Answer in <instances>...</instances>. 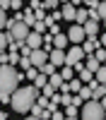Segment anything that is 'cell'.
Masks as SVG:
<instances>
[{
	"label": "cell",
	"mask_w": 106,
	"mask_h": 120,
	"mask_svg": "<svg viewBox=\"0 0 106 120\" xmlns=\"http://www.w3.org/2000/svg\"><path fill=\"white\" fill-rule=\"evenodd\" d=\"M39 96L41 94H39V89H34V86H17L15 94L10 96V106H12L15 113L29 115V111H31V106L36 103Z\"/></svg>",
	"instance_id": "6da1fadb"
},
{
	"label": "cell",
	"mask_w": 106,
	"mask_h": 120,
	"mask_svg": "<svg viewBox=\"0 0 106 120\" xmlns=\"http://www.w3.org/2000/svg\"><path fill=\"white\" fill-rule=\"evenodd\" d=\"M22 79H24V72H17V70L10 67V65H0V94L12 96Z\"/></svg>",
	"instance_id": "7a4b0ae2"
},
{
	"label": "cell",
	"mask_w": 106,
	"mask_h": 120,
	"mask_svg": "<svg viewBox=\"0 0 106 120\" xmlns=\"http://www.w3.org/2000/svg\"><path fill=\"white\" fill-rule=\"evenodd\" d=\"M82 120H104V108L99 101H84L80 108Z\"/></svg>",
	"instance_id": "3957f363"
},
{
	"label": "cell",
	"mask_w": 106,
	"mask_h": 120,
	"mask_svg": "<svg viewBox=\"0 0 106 120\" xmlns=\"http://www.w3.org/2000/svg\"><path fill=\"white\" fill-rule=\"evenodd\" d=\"M84 58H87V55H84V51H82L80 46H70V48L65 51V65L72 67L75 63H82Z\"/></svg>",
	"instance_id": "277c9868"
},
{
	"label": "cell",
	"mask_w": 106,
	"mask_h": 120,
	"mask_svg": "<svg viewBox=\"0 0 106 120\" xmlns=\"http://www.w3.org/2000/svg\"><path fill=\"white\" fill-rule=\"evenodd\" d=\"M29 31H31V29H29L27 24H22V22H17L12 29H10V36L15 38L17 43H24L27 41V36H29Z\"/></svg>",
	"instance_id": "5b68a950"
},
{
	"label": "cell",
	"mask_w": 106,
	"mask_h": 120,
	"mask_svg": "<svg viewBox=\"0 0 106 120\" xmlns=\"http://www.w3.org/2000/svg\"><path fill=\"white\" fill-rule=\"evenodd\" d=\"M29 63H31V67L41 70V67L48 63V53L43 51V48H36V51H31V55H29Z\"/></svg>",
	"instance_id": "8992f818"
},
{
	"label": "cell",
	"mask_w": 106,
	"mask_h": 120,
	"mask_svg": "<svg viewBox=\"0 0 106 120\" xmlns=\"http://www.w3.org/2000/svg\"><path fill=\"white\" fill-rule=\"evenodd\" d=\"M65 36H67V41H70L72 46H80V43L84 41V31H82L80 24H72V26L65 31Z\"/></svg>",
	"instance_id": "52a82bcc"
},
{
	"label": "cell",
	"mask_w": 106,
	"mask_h": 120,
	"mask_svg": "<svg viewBox=\"0 0 106 120\" xmlns=\"http://www.w3.org/2000/svg\"><path fill=\"white\" fill-rule=\"evenodd\" d=\"M75 12H77V7L72 3H60V15L65 22H75Z\"/></svg>",
	"instance_id": "ba28073f"
},
{
	"label": "cell",
	"mask_w": 106,
	"mask_h": 120,
	"mask_svg": "<svg viewBox=\"0 0 106 120\" xmlns=\"http://www.w3.org/2000/svg\"><path fill=\"white\" fill-rule=\"evenodd\" d=\"M48 63H51L53 67H63L65 65V51H55L53 48V51L48 53Z\"/></svg>",
	"instance_id": "9c48e42d"
},
{
	"label": "cell",
	"mask_w": 106,
	"mask_h": 120,
	"mask_svg": "<svg viewBox=\"0 0 106 120\" xmlns=\"http://www.w3.org/2000/svg\"><path fill=\"white\" fill-rule=\"evenodd\" d=\"M80 48L84 51V55H94V51L101 48V46H99V38H84V41L80 43Z\"/></svg>",
	"instance_id": "30bf717a"
},
{
	"label": "cell",
	"mask_w": 106,
	"mask_h": 120,
	"mask_svg": "<svg viewBox=\"0 0 106 120\" xmlns=\"http://www.w3.org/2000/svg\"><path fill=\"white\" fill-rule=\"evenodd\" d=\"M31 51H36V48H41L43 46V36L41 34H36V31H29V36H27V41H24Z\"/></svg>",
	"instance_id": "8fae6325"
},
{
	"label": "cell",
	"mask_w": 106,
	"mask_h": 120,
	"mask_svg": "<svg viewBox=\"0 0 106 120\" xmlns=\"http://www.w3.org/2000/svg\"><path fill=\"white\" fill-rule=\"evenodd\" d=\"M99 67H101V63H99L94 55H87V58H84V70H87V72H92V75H94Z\"/></svg>",
	"instance_id": "7c38bea8"
},
{
	"label": "cell",
	"mask_w": 106,
	"mask_h": 120,
	"mask_svg": "<svg viewBox=\"0 0 106 120\" xmlns=\"http://www.w3.org/2000/svg\"><path fill=\"white\" fill-rule=\"evenodd\" d=\"M67 43H70V41H67L65 31H63V34H58V36H53V48H55V51H65V46H67Z\"/></svg>",
	"instance_id": "4fadbf2b"
},
{
	"label": "cell",
	"mask_w": 106,
	"mask_h": 120,
	"mask_svg": "<svg viewBox=\"0 0 106 120\" xmlns=\"http://www.w3.org/2000/svg\"><path fill=\"white\" fill-rule=\"evenodd\" d=\"M10 43H15V38L10 36V31H0V53H5Z\"/></svg>",
	"instance_id": "5bb4252c"
},
{
	"label": "cell",
	"mask_w": 106,
	"mask_h": 120,
	"mask_svg": "<svg viewBox=\"0 0 106 120\" xmlns=\"http://www.w3.org/2000/svg\"><path fill=\"white\" fill-rule=\"evenodd\" d=\"M22 24H27L29 29H31V26L36 24V17H34V12H31V10H29V7H27L24 12H22Z\"/></svg>",
	"instance_id": "9a60e30c"
},
{
	"label": "cell",
	"mask_w": 106,
	"mask_h": 120,
	"mask_svg": "<svg viewBox=\"0 0 106 120\" xmlns=\"http://www.w3.org/2000/svg\"><path fill=\"white\" fill-rule=\"evenodd\" d=\"M87 19H89V12H87L84 7H82V10H77V12H75V24H80V26H82V24L87 22Z\"/></svg>",
	"instance_id": "2e32d148"
},
{
	"label": "cell",
	"mask_w": 106,
	"mask_h": 120,
	"mask_svg": "<svg viewBox=\"0 0 106 120\" xmlns=\"http://www.w3.org/2000/svg\"><path fill=\"white\" fill-rule=\"evenodd\" d=\"M58 75L63 77V82H70V79H75V70H72V67H67V65H63V70H60Z\"/></svg>",
	"instance_id": "e0dca14e"
},
{
	"label": "cell",
	"mask_w": 106,
	"mask_h": 120,
	"mask_svg": "<svg viewBox=\"0 0 106 120\" xmlns=\"http://www.w3.org/2000/svg\"><path fill=\"white\" fill-rule=\"evenodd\" d=\"M48 84H51L53 89H63V84H65V82H63V77L55 72V75H51V77H48Z\"/></svg>",
	"instance_id": "ac0fdd59"
},
{
	"label": "cell",
	"mask_w": 106,
	"mask_h": 120,
	"mask_svg": "<svg viewBox=\"0 0 106 120\" xmlns=\"http://www.w3.org/2000/svg\"><path fill=\"white\" fill-rule=\"evenodd\" d=\"M77 96L82 98V103H84V101H92V89H89V86L84 84V86L80 89V91H77Z\"/></svg>",
	"instance_id": "d6986e66"
},
{
	"label": "cell",
	"mask_w": 106,
	"mask_h": 120,
	"mask_svg": "<svg viewBox=\"0 0 106 120\" xmlns=\"http://www.w3.org/2000/svg\"><path fill=\"white\" fill-rule=\"evenodd\" d=\"M55 72H58V67H53L51 63H46L41 70H39V75H46V77H51V75H55Z\"/></svg>",
	"instance_id": "ffe728a7"
},
{
	"label": "cell",
	"mask_w": 106,
	"mask_h": 120,
	"mask_svg": "<svg viewBox=\"0 0 106 120\" xmlns=\"http://www.w3.org/2000/svg\"><path fill=\"white\" fill-rule=\"evenodd\" d=\"M94 79H96L99 84H106V67H104V65H101V67L94 72Z\"/></svg>",
	"instance_id": "44dd1931"
},
{
	"label": "cell",
	"mask_w": 106,
	"mask_h": 120,
	"mask_svg": "<svg viewBox=\"0 0 106 120\" xmlns=\"http://www.w3.org/2000/svg\"><path fill=\"white\" fill-rule=\"evenodd\" d=\"M77 79H80V82H82V84H89V82H92V79H94V75H92V72H87V70H82V72H80V75H77Z\"/></svg>",
	"instance_id": "7402d4cb"
},
{
	"label": "cell",
	"mask_w": 106,
	"mask_h": 120,
	"mask_svg": "<svg viewBox=\"0 0 106 120\" xmlns=\"http://www.w3.org/2000/svg\"><path fill=\"white\" fill-rule=\"evenodd\" d=\"M36 77H39V70H36V67H29L27 72H24V79H27V82H34Z\"/></svg>",
	"instance_id": "603a6c76"
},
{
	"label": "cell",
	"mask_w": 106,
	"mask_h": 120,
	"mask_svg": "<svg viewBox=\"0 0 106 120\" xmlns=\"http://www.w3.org/2000/svg\"><path fill=\"white\" fill-rule=\"evenodd\" d=\"M7 65L10 67H17L19 65V53H7Z\"/></svg>",
	"instance_id": "cb8c5ba5"
},
{
	"label": "cell",
	"mask_w": 106,
	"mask_h": 120,
	"mask_svg": "<svg viewBox=\"0 0 106 120\" xmlns=\"http://www.w3.org/2000/svg\"><path fill=\"white\" fill-rule=\"evenodd\" d=\"M96 15H99V22H106V0H104V3H99Z\"/></svg>",
	"instance_id": "d4e9b609"
},
{
	"label": "cell",
	"mask_w": 106,
	"mask_h": 120,
	"mask_svg": "<svg viewBox=\"0 0 106 120\" xmlns=\"http://www.w3.org/2000/svg\"><path fill=\"white\" fill-rule=\"evenodd\" d=\"M22 7H27V3H22V0H10V10H15V12H22Z\"/></svg>",
	"instance_id": "484cf974"
},
{
	"label": "cell",
	"mask_w": 106,
	"mask_h": 120,
	"mask_svg": "<svg viewBox=\"0 0 106 120\" xmlns=\"http://www.w3.org/2000/svg\"><path fill=\"white\" fill-rule=\"evenodd\" d=\"M29 55H31V48L27 43H19V58H29Z\"/></svg>",
	"instance_id": "4316f807"
},
{
	"label": "cell",
	"mask_w": 106,
	"mask_h": 120,
	"mask_svg": "<svg viewBox=\"0 0 106 120\" xmlns=\"http://www.w3.org/2000/svg\"><path fill=\"white\" fill-rule=\"evenodd\" d=\"M77 113H80V108H75V106H65V118H77Z\"/></svg>",
	"instance_id": "83f0119b"
},
{
	"label": "cell",
	"mask_w": 106,
	"mask_h": 120,
	"mask_svg": "<svg viewBox=\"0 0 106 120\" xmlns=\"http://www.w3.org/2000/svg\"><path fill=\"white\" fill-rule=\"evenodd\" d=\"M31 31H36V34H41V36H43L48 29H46V24H43V22H36V24L31 26Z\"/></svg>",
	"instance_id": "f1b7e54d"
},
{
	"label": "cell",
	"mask_w": 106,
	"mask_h": 120,
	"mask_svg": "<svg viewBox=\"0 0 106 120\" xmlns=\"http://www.w3.org/2000/svg\"><path fill=\"white\" fill-rule=\"evenodd\" d=\"M53 94H55V89H53V86H51V84H46V86H43V89H41V96H43V98H51V96H53Z\"/></svg>",
	"instance_id": "f546056e"
},
{
	"label": "cell",
	"mask_w": 106,
	"mask_h": 120,
	"mask_svg": "<svg viewBox=\"0 0 106 120\" xmlns=\"http://www.w3.org/2000/svg\"><path fill=\"white\" fill-rule=\"evenodd\" d=\"M29 115H34V118H43V108L34 103V106H31V111H29Z\"/></svg>",
	"instance_id": "4dcf8cb0"
},
{
	"label": "cell",
	"mask_w": 106,
	"mask_h": 120,
	"mask_svg": "<svg viewBox=\"0 0 106 120\" xmlns=\"http://www.w3.org/2000/svg\"><path fill=\"white\" fill-rule=\"evenodd\" d=\"M94 58L99 60V63H104V60H106V48H96V51H94Z\"/></svg>",
	"instance_id": "1f68e13d"
},
{
	"label": "cell",
	"mask_w": 106,
	"mask_h": 120,
	"mask_svg": "<svg viewBox=\"0 0 106 120\" xmlns=\"http://www.w3.org/2000/svg\"><path fill=\"white\" fill-rule=\"evenodd\" d=\"M53 7H60V3H55V0H43V10H53Z\"/></svg>",
	"instance_id": "d6a6232c"
},
{
	"label": "cell",
	"mask_w": 106,
	"mask_h": 120,
	"mask_svg": "<svg viewBox=\"0 0 106 120\" xmlns=\"http://www.w3.org/2000/svg\"><path fill=\"white\" fill-rule=\"evenodd\" d=\"M72 101V94H60V106H70Z\"/></svg>",
	"instance_id": "836d02e7"
},
{
	"label": "cell",
	"mask_w": 106,
	"mask_h": 120,
	"mask_svg": "<svg viewBox=\"0 0 106 120\" xmlns=\"http://www.w3.org/2000/svg\"><path fill=\"white\" fill-rule=\"evenodd\" d=\"M84 7L87 10H96L99 7V0H84Z\"/></svg>",
	"instance_id": "e575fe53"
},
{
	"label": "cell",
	"mask_w": 106,
	"mask_h": 120,
	"mask_svg": "<svg viewBox=\"0 0 106 120\" xmlns=\"http://www.w3.org/2000/svg\"><path fill=\"white\" fill-rule=\"evenodd\" d=\"M19 67H24V72L29 67H31V63H29V58H19Z\"/></svg>",
	"instance_id": "d590c367"
},
{
	"label": "cell",
	"mask_w": 106,
	"mask_h": 120,
	"mask_svg": "<svg viewBox=\"0 0 106 120\" xmlns=\"http://www.w3.org/2000/svg\"><path fill=\"white\" fill-rule=\"evenodd\" d=\"M5 22H7V15L3 12V10H0V31H3V29H5Z\"/></svg>",
	"instance_id": "8d00e7d4"
},
{
	"label": "cell",
	"mask_w": 106,
	"mask_h": 120,
	"mask_svg": "<svg viewBox=\"0 0 106 120\" xmlns=\"http://www.w3.org/2000/svg\"><path fill=\"white\" fill-rule=\"evenodd\" d=\"M51 120H65V113H60V111H55V113H51Z\"/></svg>",
	"instance_id": "74e56055"
},
{
	"label": "cell",
	"mask_w": 106,
	"mask_h": 120,
	"mask_svg": "<svg viewBox=\"0 0 106 120\" xmlns=\"http://www.w3.org/2000/svg\"><path fill=\"white\" fill-rule=\"evenodd\" d=\"M36 106H41V108H46V106H48V98H43V96H39V98H36Z\"/></svg>",
	"instance_id": "f35d334b"
},
{
	"label": "cell",
	"mask_w": 106,
	"mask_h": 120,
	"mask_svg": "<svg viewBox=\"0 0 106 120\" xmlns=\"http://www.w3.org/2000/svg\"><path fill=\"white\" fill-rule=\"evenodd\" d=\"M72 70H75V72H77V75H80V72H82V70H84V63H75V65H72Z\"/></svg>",
	"instance_id": "ab89813d"
},
{
	"label": "cell",
	"mask_w": 106,
	"mask_h": 120,
	"mask_svg": "<svg viewBox=\"0 0 106 120\" xmlns=\"http://www.w3.org/2000/svg\"><path fill=\"white\" fill-rule=\"evenodd\" d=\"M96 38H99V46H101V48H106V31H104L101 36H96Z\"/></svg>",
	"instance_id": "60d3db41"
},
{
	"label": "cell",
	"mask_w": 106,
	"mask_h": 120,
	"mask_svg": "<svg viewBox=\"0 0 106 120\" xmlns=\"http://www.w3.org/2000/svg\"><path fill=\"white\" fill-rule=\"evenodd\" d=\"M0 10H3V12L10 10V0H0Z\"/></svg>",
	"instance_id": "b9f144b4"
},
{
	"label": "cell",
	"mask_w": 106,
	"mask_h": 120,
	"mask_svg": "<svg viewBox=\"0 0 106 120\" xmlns=\"http://www.w3.org/2000/svg\"><path fill=\"white\" fill-rule=\"evenodd\" d=\"M51 19H53V22H58V19H63V15H60V10H55V12L51 15Z\"/></svg>",
	"instance_id": "7bdbcfd3"
},
{
	"label": "cell",
	"mask_w": 106,
	"mask_h": 120,
	"mask_svg": "<svg viewBox=\"0 0 106 120\" xmlns=\"http://www.w3.org/2000/svg\"><path fill=\"white\" fill-rule=\"evenodd\" d=\"M0 65H7V51L0 53Z\"/></svg>",
	"instance_id": "ee69618b"
},
{
	"label": "cell",
	"mask_w": 106,
	"mask_h": 120,
	"mask_svg": "<svg viewBox=\"0 0 106 120\" xmlns=\"http://www.w3.org/2000/svg\"><path fill=\"white\" fill-rule=\"evenodd\" d=\"M0 103H10V96H5V94H0Z\"/></svg>",
	"instance_id": "f6af8a7d"
},
{
	"label": "cell",
	"mask_w": 106,
	"mask_h": 120,
	"mask_svg": "<svg viewBox=\"0 0 106 120\" xmlns=\"http://www.w3.org/2000/svg\"><path fill=\"white\" fill-rule=\"evenodd\" d=\"M0 120H7V113L5 111H0Z\"/></svg>",
	"instance_id": "bcb514c9"
},
{
	"label": "cell",
	"mask_w": 106,
	"mask_h": 120,
	"mask_svg": "<svg viewBox=\"0 0 106 120\" xmlns=\"http://www.w3.org/2000/svg\"><path fill=\"white\" fill-rule=\"evenodd\" d=\"M99 103H101V108H104V111H106V96L101 98V101H99Z\"/></svg>",
	"instance_id": "7dc6e473"
},
{
	"label": "cell",
	"mask_w": 106,
	"mask_h": 120,
	"mask_svg": "<svg viewBox=\"0 0 106 120\" xmlns=\"http://www.w3.org/2000/svg\"><path fill=\"white\" fill-rule=\"evenodd\" d=\"M24 120H41V118H34V115H27Z\"/></svg>",
	"instance_id": "c3c4849f"
},
{
	"label": "cell",
	"mask_w": 106,
	"mask_h": 120,
	"mask_svg": "<svg viewBox=\"0 0 106 120\" xmlns=\"http://www.w3.org/2000/svg\"><path fill=\"white\" fill-rule=\"evenodd\" d=\"M65 120H77V118H65Z\"/></svg>",
	"instance_id": "681fc988"
},
{
	"label": "cell",
	"mask_w": 106,
	"mask_h": 120,
	"mask_svg": "<svg viewBox=\"0 0 106 120\" xmlns=\"http://www.w3.org/2000/svg\"><path fill=\"white\" fill-rule=\"evenodd\" d=\"M104 29H106V22H104Z\"/></svg>",
	"instance_id": "f907efd6"
}]
</instances>
